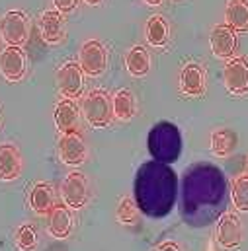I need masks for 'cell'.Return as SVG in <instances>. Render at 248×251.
<instances>
[{"label": "cell", "mask_w": 248, "mask_h": 251, "mask_svg": "<svg viewBox=\"0 0 248 251\" xmlns=\"http://www.w3.org/2000/svg\"><path fill=\"white\" fill-rule=\"evenodd\" d=\"M82 113L88 125L94 128H106L112 123V100L104 90H92L82 100Z\"/></svg>", "instance_id": "cell-1"}, {"label": "cell", "mask_w": 248, "mask_h": 251, "mask_svg": "<svg viewBox=\"0 0 248 251\" xmlns=\"http://www.w3.org/2000/svg\"><path fill=\"white\" fill-rule=\"evenodd\" d=\"M0 37L6 45L24 47L30 37V20L22 10H10L0 18Z\"/></svg>", "instance_id": "cell-2"}, {"label": "cell", "mask_w": 248, "mask_h": 251, "mask_svg": "<svg viewBox=\"0 0 248 251\" xmlns=\"http://www.w3.org/2000/svg\"><path fill=\"white\" fill-rule=\"evenodd\" d=\"M78 61L80 68L86 76L98 78L106 72L108 68V49L104 47L102 41L98 39H88L82 43L80 53H78Z\"/></svg>", "instance_id": "cell-3"}, {"label": "cell", "mask_w": 248, "mask_h": 251, "mask_svg": "<svg viewBox=\"0 0 248 251\" xmlns=\"http://www.w3.org/2000/svg\"><path fill=\"white\" fill-rule=\"evenodd\" d=\"M223 82L229 94L245 96L248 94V61L243 57H231L223 68Z\"/></svg>", "instance_id": "cell-4"}, {"label": "cell", "mask_w": 248, "mask_h": 251, "mask_svg": "<svg viewBox=\"0 0 248 251\" xmlns=\"http://www.w3.org/2000/svg\"><path fill=\"white\" fill-rule=\"evenodd\" d=\"M59 158L64 166H80L86 160V142L78 130L62 132L57 144Z\"/></svg>", "instance_id": "cell-5"}, {"label": "cell", "mask_w": 248, "mask_h": 251, "mask_svg": "<svg viewBox=\"0 0 248 251\" xmlns=\"http://www.w3.org/2000/svg\"><path fill=\"white\" fill-rule=\"evenodd\" d=\"M26 68H28V61L22 47L6 45L0 51V74L4 76V80L20 82L26 76Z\"/></svg>", "instance_id": "cell-6"}, {"label": "cell", "mask_w": 248, "mask_h": 251, "mask_svg": "<svg viewBox=\"0 0 248 251\" xmlns=\"http://www.w3.org/2000/svg\"><path fill=\"white\" fill-rule=\"evenodd\" d=\"M57 88H59L62 98H68V100H74L82 94L84 72H82L80 64L74 63V61H68V63L62 64L57 70Z\"/></svg>", "instance_id": "cell-7"}, {"label": "cell", "mask_w": 248, "mask_h": 251, "mask_svg": "<svg viewBox=\"0 0 248 251\" xmlns=\"http://www.w3.org/2000/svg\"><path fill=\"white\" fill-rule=\"evenodd\" d=\"M62 201L68 208H82L88 201V179L80 172H70L61 185Z\"/></svg>", "instance_id": "cell-8"}, {"label": "cell", "mask_w": 248, "mask_h": 251, "mask_svg": "<svg viewBox=\"0 0 248 251\" xmlns=\"http://www.w3.org/2000/svg\"><path fill=\"white\" fill-rule=\"evenodd\" d=\"M217 242L225 250H235L243 242V224L237 214L225 212L217 222Z\"/></svg>", "instance_id": "cell-9"}, {"label": "cell", "mask_w": 248, "mask_h": 251, "mask_svg": "<svg viewBox=\"0 0 248 251\" xmlns=\"http://www.w3.org/2000/svg\"><path fill=\"white\" fill-rule=\"evenodd\" d=\"M209 45L217 59H231L237 51V31L227 24L215 25L209 35Z\"/></svg>", "instance_id": "cell-10"}, {"label": "cell", "mask_w": 248, "mask_h": 251, "mask_svg": "<svg viewBox=\"0 0 248 251\" xmlns=\"http://www.w3.org/2000/svg\"><path fill=\"white\" fill-rule=\"evenodd\" d=\"M41 39L47 45H57L64 37V20L59 10H45L39 18Z\"/></svg>", "instance_id": "cell-11"}, {"label": "cell", "mask_w": 248, "mask_h": 251, "mask_svg": "<svg viewBox=\"0 0 248 251\" xmlns=\"http://www.w3.org/2000/svg\"><path fill=\"white\" fill-rule=\"evenodd\" d=\"M22 156L10 142L0 144V181H14L22 174Z\"/></svg>", "instance_id": "cell-12"}, {"label": "cell", "mask_w": 248, "mask_h": 251, "mask_svg": "<svg viewBox=\"0 0 248 251\" xmlns=\"http://www.w3.org/2000/svg\"><path fill=\"white\" fill-rule=\"evenodd\" d=\"M180 92L189 98H197L205 92V72L197 63H187L180 72Z\"/></svg>", "instance_id": "cell-13"}, {"label": "cell", "mask_w": 248, "mask_h": 251, "mask_svg": "<svg viewBox=\"0 0 248 251\" xmlns=\"http://www.w3.org/2000/svg\"><path fill=\"white\" fill-rule=\"evenodd\" d=\"M49 222H47V230L53 238L64 240L70 236L72 232V214L68 210L66 204H53V208L49 210Z\"/></svg>", "instance_id": "cell-14"}, {"label": "cell", "mask_w": 248, "mask_h": 251, "mask_svg": "<svg viewBox=\"0 0 248 251\" xmlns=\"http://www.w3.org/2000/svg\"><path fill=\"white\" fill-rule=\"evenodd\" d=\"M28 202H30V208L35 212V214H49V210L53 208L55 204V191L49 183H35L30 195H28Z\"/></svg>", "instance_id": "cell-15"}, {"label": "cell", "mask_w": 248, "mask_h": 251, "mask_svg": "<svg viewBox=\"0 0 248 251\" xmlns=\"http://www.w3.org/2000/svg\"><path fill=\"white\" fill-rule=\"evenodd\" d=\"M55 126L59 132H70V130H76L78 125V107L74 103V100H68V98H62L61 101L57 103L55 107Z\"/></svg>", "instance_id": "cell-16"}, {"label": "cell", "mask_w": 248, "mask_h": 251, "mask_svg": "<svg viewBox=\"0 0 248 251\" xmlns=\"http://www.w3.org/2000/svg\"><path fill=\"white\" fill-rule=\"evenodd\" d=\"M225 22L237 33L248 31V0H231L225 10Z\"/></svg>", "instance_id": "cell-17"}, {"label": "cell", "mask_w": 248, "mask_h": 251, "mask_svg": "<svg viewBox=\"0 0 248 251\" xmlns=\"http://www.w3.org/2000/svg\"><path fill=\"white\" fill-rule=\"evenodd\" d=\"M125 66H127L129 74L135 76V78L147 76L149 70H151V55H149V51L145 47H141V45L131 47L129 53L125 55Z\"/></svg>", "instance_id": "cell-18"}, {"label": "cell", "mask_w": 248, "mask_h": 251, "mask_svg": "<svg viewBox=\"0 0 248 251\" xmlns=\"http://www.w3.org/2000/svg\"><path fill=\"white\" fill-rule=\"evenodd\" d=\"M170 37V29H168V22L164 16L156 14L151 16L147 22V41L153 47H166Z\"/></svg>", "instance_id": "cell-19"}, {"label": "cell", "mask_w": 248, "mask_h": 251, "mask_svg": "<svg viewBox=\"0 0 248 251\" xmlns=\"http://www.w3.org/2000/svg\"><path fill=\"white\" fill-rule=\"evenodd\" d=\"M135 111H137V105H135L133 94L129 90H125V88L118 90L116 96L112 98V113H114V117L120 119V121H129V119H133Z\"/></svg>", "instance_id": "cell-20"}, {"label": "cell", "mask_w": 248, "mask_h": 251, "mask_svg": "<svg viewBox=\"0 0 248 251\" xmlns=\"http://www.w3.org/2000/svg\"><path fill=\"white\" fill-rule=\"evenodd\" d=\"M237 142L239 138L231 128H219L211 134V152L219 158H225L237 148Z\"/></svg>", "instance_id": "cell-21"}, {"label": "cell", "mask_w": 248, "mask_h": 251, "mask_svg": "<svg viewBox=\"0 0 248 251\" xmlns=\"http://www.w3.org/2000/svg\"><path fill=\"white\" fill-rule=\"evenodd\" d=\"M16 248L18 251H33L37 248V230L33 224H22L16 230Z\"/></svg>", "instance_id": "cell-22"}, {"label": "cell", "mask_w": 248, "mask_h": 251, "mask_svg": "<svg viewBox=\"0 0 248 251\" xmlns=\"http://www.w3.org/2000/svg\"><path fill=\"white\" fill-rule=\"evenodd\" d=\"M231 199H233V204L237 206V210L248 212V176H241L233 181Z\"/></svg>", "instance_id": "cell-23"}, {"label": "cell", "mask_w": 248, "mask_h": 251, "mask_svg": "<svg viewBox=\"0 0 248 251\" xmlns=\"http://www.w3.org/2000/svg\"><path fill=\"white\" fill-rule=\"evenodd\" d=\"M137 216H139V212H137V204H135L129 197L122 199V202H120V206H118V220H120L122 224L131 226V224L137 222Z\"/></svg>", "instance_id": "cell-24"}, {"label": "cell", "mask_w": 248, "mask_h": 251, "mask_svg": "<svg viewBox=\"0 0 248 251\" xmlns=\"http://www.w3.org/2000/svg\"><path fill=\"white\" fill-rule=\"evenodd\" d=\"M76 2H78V0H53L55 10H59L61 14H70V12L76 8Z\"/></svg>", "instance_id": "cell-25"}, {"label": "cell", "mask_w": 248, "mask_h": 251, "mask_svg": "<svg viewBox=\"0 0 248 251\" xmlns=\"http://www.w3.org/2000/svg\"><path fill=\"white\" fill-rule=\"evenodd\" d=\"M156 251H180V248H178L176 242H164V244H160L156 248Z\"/></svg>", "instance_id": "cell-26"}, {"label": "cell", "mask_w": 248, "mask_h": 251, "mask_svg": "<svg viewBox=\"0 0 248 251\" xmlns=\"http://www.w3.org/2000/svg\"><path fill=\"white\" fill-rule=\"evenodd\" d=\"M149 6H158V4H162V0H145Z\"/></svg>", "instance_id": "cell-27"}, {"label": "cell", "mask_w": 248, "mask_h": 251, "mask_svg": "<svg viewBox=\"0 0 248 251\" xmlns=\"http://www.w3.org/2000/svg\"><path fill=\"white\" fill-rule=\"evenodd\" d=\"M86 4H90V6H100L102 4V0H84Z\"/></svg>", "instance_id": "cell-28"}]
</instances>
